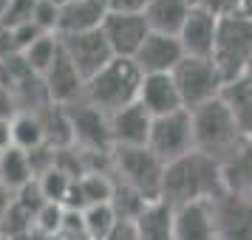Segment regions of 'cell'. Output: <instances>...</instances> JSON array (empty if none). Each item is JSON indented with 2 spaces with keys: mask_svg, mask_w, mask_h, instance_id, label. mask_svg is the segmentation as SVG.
<instances>
[{
  "mask_svg": "<svg viewBox=\"0 0 252 240\" xmlns=\"http://www.w3.org/2000/svg\"><path fill=\"white\" fill-rule=\"evenodd\" d=\"M32 14H34V0H12L6 14H3V20H0V26L3 28L26 26V23H32Z\"/></svg>",
  "mask_w": 252,
  "mask_h": 240,
  "instance_id": "4316f807",
  "label": "cell"
},
{
  "mask_svg": "<svg viewBox=\"0 0 252 240\" xmlns=\"http://www.w3.org/2000/svg\"><path fill=\"white\" fill-rule=\"evenodd\" d=\"M150 0H108L111 12H130V14H145Z\"/></svg>",
  "mask_w": 252,
  "mask_h": 240,
  "instance_id": "83f0119b",
  "label": "cell"
},
{
  "mask_svg": "<svg viewBox=\"0 0 252 240\" xmlns=\"http://www.w3.org/2000/svg\"><path fill=\"white\" fill-rule=\"evenodd\" d=\"M150 125L153 119L142 105H127L122 110L108 116V133H111V150H136L148 147Z\"/></svg>",
  "mask_w": 252,
  "mask_h": 240,
  "instance_id": "4fadbf2b",
  "label": "cell"
},
{
  "mask_svg": "<svg viewBox=\"0 0 252 240\" xmlns=\"http://www.w3.org/2000/svg\"><path fill=\"white\" fill-rule=\"evenodd\" d=\"M108 0H65L60 6L57 17V37L71 34H88L99 31L108 17Z\"/></svg>",
  "mask_w": 252,
  "mask_h": 240,
  "instance_id": "5bb4252c",
  "label": "cell"
},
{
  "mask_svg": "<svg viewBox=\"0 0 252 240\" xmlns=\"http://www.w3.org/2000/svg\"><path fill=\"white\" fill-rule=\"evenodd\" d=\"M9 138H12V147L23 150V153H34V150L46 147V133H43L40 116L14 113L12 125H9Z\"/></svg>",
  "mask_w": 252,
  "mask_h": 240,
  "instance_id": "cb8c5ba5",
  "label": "cell"
},
{
  "mask_svg": "<svg viewBox=\"0 0 252 240\" xmlns=\"http://www.w3.org/2000/svg\"><path fill=\"white\" fill-rule=\"evenodd\" d=\"M182 59H184V51H182L179 37L150 31L145 37V43L139 46L136 57H133V65L139 68L142 77H150V74H173V68Z\"/></svg>",
  "mask_w": 252,
  "mask_h": 240,
  "instance_id": "7c38bea8",
  "label": "cell"
},
{
  "mask_svg": "<svg viewBox=\"0 0 252 240\" xmlns=\"http://www.w3.org/2000/svg\"><path fill=\"white\" fill-rule=\"evenodd\" d=\"M218 240H252V201L235 192L216 195L210 201Z\"/></svg>",
  "mask_w": 252,
  "mask_h": 240,
  "instance_id": "9c48e42d",
  "label": "cell"
},
{
  "mask_svg": "<svg viewBox=\"0 0 252 240\" xmlns=\"http://www.w3.org/2000/svg\"><path fill=\"white\" fill-rule=\"evenodd\" d=\"M114 153V170L119 175L122 187L133 189L142 201H161V178H164V164H161L148 147L136 150H111Z\"/></svg>",
  "mask_w": 252,
  "mask_h": 240,
  "instance_id": "5b68a950",
  "label": "cell"
},
{
  "mask_svg": "<svg viewBox=\"0 0 252 240\" xmlns=\"http://www.w3.org/2000/svg\"><path fill=\"white\" fill-rule=\"evenodd\" d=\"M247 74H250V77H252V62H250V68H247Z\"/></svg>",
  "mask_w": 252,
  "mask_h": 240,
  "instance_id": "d6a6232c",
  "label": "cell"
},
{
  "mask_svg": "<svg viewBox=\"0 0 252 240\" xmlns=\"http://www.w3.org/2000/svg\"><path fill=\"white\" fill-rule=\"evenodd\" d=\"M60 48L68 59L74 71L82 77V82L91 80L96 71H102L114 54L105 43L102 31H88V34H71V37H60Z\"/></svg>",
  "mask_w": 252,
  "mask_h": 240,
  "instance_id": "8fae6325",
  "label": "cell"
},
{
  "mask_svg": "<svg viewBox=\"0 0 252 240\" xmlns=\"http://www.w3.org/2000/svg\"><path fill=\"white\" fill-rule=\"evenodd\" d=\"M224 192V175L221 164L204 153H187L184 159L164 164V178H161V204L170 209L190 204H207L216 195Z\"/></svg>",
  "mask_w": 252,
  "mask_h": 240,
  "instance_id": "6da1fadb",
  "label": "cell"
},
{
  "mask_svg": "<svg viewBox=\"0 0 252 240\" xmlns=\"http://www.w3.org/2000/svg\"><path fill=\"white\" fill-rule=\"evenodd\" d=\"M173 82L176 91L182 96L184 110H193L201 105L213 102L224 91V77L218 74L213 59H198V57H184L176 68H173Z\"/></svg>",
  "mask_w": 252,
  "mask_h": 240,
  "instance_id": "8992f818",
  "label": "cell"
},
{
  "mask_svg": "<svg viewBox=\"0 0 252 240\" xmlns=\"http://www.w3.org/2000/svg\"><path fill=\"white\" fill-rule=\"evenodd\" d=\"M139 240H173V209L161 201L148 204L133 220Z\"/></svg>",
  "mask_w": 252,
  "mask_h": 240,
  "instance_id": "7402d4cb",
  "label": "cell"
},
{
  "mask_svg": "<svg viewBox=\"0 0 252 240\" xmlns=\"http://www.w3.org/2000/svg\"><path fill=\"white\" fill-rule=\"evenodd\" d=\"M136 105H142V107L148 110L150 119H159V116H170V113H176V110H184L182 96L176 91V82H173L170 74H150V77H142Z\"/></svg>",
  "mask_w": 252,
  "mask_h": 240,
  "instance_id": "9a60e30c",
  "label": "cell"
},
{
  "mask_svg": "<svg viewBox=\"0 0 252 240\" xmlns=\"http://www.w3.org/2000/svg\"><path fill=\"white\" fill-rule=\"evenodd\" d=\"M190 0H150V6L145 9V20H148L150 31L159 34H179L184 17L190 12Z\"/></svg>",
  "mask_w": 252,
  "mask_h": 240,
  "instance_id": "44dd1931",
  "label": "cell"
},
{
  "mask_svg": "<svg viewBox=\"0 0 252 240\" xmlns=\"http://www.w3.org/2000/svg\"><path fill=\"white\" fill-rule=\"evenodd\" d=\"M9 119H0V150H6L9 144H12V138H9Z\"/></svg>",
  "mask_w": 252,
  "mask_h": 240,
  "instance_id": "4dcf8cb0",
  "label": "cell"
},
{
  "mask_svg": "<svg viewBox=\"0 0 252 240\" xmlns=\"http://www.w3.org/2000/svg\"><path fill=\"white\" fill-rule=\"evenodd\" d=\"M148 150L161 161V164L179 161V159H184L187 153H193L195 138H193V119H190V110H176V113H170V116L153 119L150 136H148Z\"/></svg>",
  "mask_w": 252,
  "mask_h": 240,
  "instance_id": "52a82bcc",
  "label": "cell"
},
{
  "mask_svg": "<svg viewBox=\"0 0 252 240\" xmlns=\"http://www.w3.org/2000/svg\"><path fill=\"white\" fill-rule=\"evenodd\" d=\"M173 240H218L210 201L173 209Z\"/></svg>",
  "mask_w": 252,
  "mask_h": 240,
  "instance_id": "ac0fdd59",
  "label": "cell"
},
{
  "mask_svg": "<svg viewBox=\"0 0 252 240\" xmlns=\"http://www.w3.org/2000/svg\"><path fill=\"white\" fill-rule=\"evenodd\" d=\"M9 3H12V0H0V20H3V14H6V9H9Z\"/></svg>",
  "mask_w": 252,
  "mask_h": 240,
  "instance_id": "1f68e13d",
  "label": "cell"
},
{
  "mask_svg": "<svg viewBox=\"0 0 252 240\" xmlns=\"http://www.w3.org/2000/svg\"><path fill=\"white\" fill-rule=\"evenodd\" d=\"M190 119H193L195 150L216 159L218 164H224L244 144V136H241L238 125H235V119H232V113H229V107L224 105L221 96L201 105V107H193Z\"/></svg>",
  "mask_w": 252,
  "mask_h": 240,
  "instance_id": "3957f363",
  "label": "cell"
},
{
  "mask_svg": "<svg viewBox=\"0 0 252 240\" xmlns=\"http://www.w3.org/2000/svg\"><path fill=\"white\" fill-rule=\"evenodd\" d=\"M218 17L201 3H193L190 12L184 17L182 28H179V43H182L184 57H198V59H213L216 51V37H218Z\"/></svg>",
  "mask_w": 252,
  "mask_h": 240,
  "instance_id": "ba28073f",
  "label": "cell"
},
{
  "mask_svg": "<svg viewBox=\"0 0 252 240\" xmlns=\"http://www.w3.org/2000/svg\"><path fill=\"white\" fill-rule=\"evenodd\" d=\"M0 119H14V102H12V93L6 88H0Z\"/></svg>",
  "mask_w": 252,
  "mask_h": 240,
  "instance_id": "f546056e",
  "label": "cell"
},
{
  "mask_svg": "<svg viewBox=\"0 0 252 240\" xmlns=\"http://www.w3.org/2000/svg\"><path fill=\"white\" fill-rule=\"evenodd\" d=\"M221 99L229 107L244 141H252V77L244 74L238 80L227 82L224 91H221Z\"/></svg>",
  "mask_w": 252,
  "mask_h": 240,
  "instance_id": "d6986e66",
  "label": "cell"
},
{
  "mask_svg": "<svg viewBox=\"0 0 252 240\" xmlns=\"http://www.w3.org/2000/svg\"><path fill=\"white\" fill-rule=\"evenodd\" d=\"M68 122H71L74 144L111 153V133H108V116L105 113H99L91 105L80 102L77 110H68Z\"/></svg>",
  "mask_w": 252,
  "mask_h": 240,
  "instance_id": "2e32d148",
  "label": "cell"
},
{
  "mask_svg": "<svg viewBox=\"0 0 252 240\" xmlns=\"http://www.w3.org/2000/svg\"><path fill=\"white\" fill-rule=\"evenodd\" d=\"M108 240H139L133 220H119V226L111 232V238H108Z\"/></svg>",
  "mask_w": 252,
  "mask_h": 240,
  "instance_id": "f1b7e54d",
  "label": "cell"
},
{
  "mask_svg": "<svg viewBox=\"0 0 252 240\" xmlns=\"http://www.w3.org/2000/svg\"><path fill=\"white\" fill-rule=\"evenodd\" d=\"M139 85H142V74L133 65V59L114 57L102 71H96L91 80H85V85H82V102L96 107L99 113L111 116L136 102Z\"/></svg>",
  "mask_w": 252,
  "mask_h": 240,
  "instance_id": "7a4b0ae2",
  "label": "cell"
},
{
  "mask_svg": "<svg viewBox=\"0 0 252 240\" xmlns=\"http://www.w3.org/2000/svg\"><path fill=\"white\" fill-rule=\"evenodd\" d=\"M0 240H6V238H3V235H0Z\"/></svg>",
  "mask_w": 252,
  "mask_h": 240,
  "instance_id": "836d02e7",
  "label": "cell"
},
{
  "mask_svg": "<svg viewBox=\"0 0 252 240\" xmlns=\"http://www.w3.org/2000/svg\"><path fill=\"white\" fill-rule=\"evenodd\" d=\"M82 217V229H85V238L88 240H108L111 232L119 226V215L111 204H94L85 206L80 212Z\"/></svg>",
  "mask_w": 252,
  "mask_h": 240,
  "instance_id": "484cf974",
  "label": "cell"
},
{
  "mask_svg": "<svg viewBox=\"0 0 252 240\" xmlns=\"http://www.w3.org/2000/svg\"><path fill=\"white\" fill-rule=\"evenodd\" d=\"M213 62H216L218 74L224 77V85L247 74L252 62V14H221Z\"/></svg>",
  "mask_w": 252,
  "mask_h": 240,
  "instance_id": "277c9868",
  "label": "cell"
},
{
  "mask_svg": "<svg viewBox=\"0 0 252 240\" xmlns=\"http://www.w3.org/2000/svg\"><path fill=\"white\" fill-rule=\"evenodd\" d=\"M99 31H102L111 54L119 59H133L139 46L150 34L145 14H130V12H108Z\"/></svg>",
  "mask_w": 252,
  "mask_h": 240,
  "instance_id": "30bf717a",
  "label": "cell"
},
{
  "mask_svg": "<svg viewBox=\"0 0 252 240\" xmlns=\"http://www.w3.org/2000/svg\"><path fill=\"white\" fill-rule=\"evenodd\" d=\"M57 57H60V37L57 34H40L34 43L20 54L23 65L32 71L34 77H40V80H43V74L54 65Z\"/></svg>",
  "mask_w": 252,
  "mask_h": 240,
  "instance_id": "d4e9b609",
  "label": "cell"
},
{
  "mask_svg": "<svg viewBox=\"0 0 252 240\" xmlns=\"http://www.w3.org/2000/svg\"><path fill=\"white\" fill-rule=\"evenodd\" d=\"M82 77L74 71L63 48H60V57L54 59V65L43 74V88H46V96L51 105H60V107H68L74 105V99H82Z\"/></svg>",
  "mask_w": 252,
  "mask_h": 240,
  "instance_id": "e0dca14e",
  "label": "cell"
},
{
  "mask_svg": "<svg viewBox=\"0 0 252 240\" xmlns=\"http://www.w3.org/2000/svg\"><path fill=\"white\" fill-rule=\"evenodd\" d=\"M32 181H37V178H34V172H32L29 153L12 147V144L6 150H0V184L14 195Z\"/></svg>",
  "mask_w": 252,
  "mask_h": 240,
  "instance_id": "603a6c76",
  "label": "cell"
},
{
  "mask_svg": "<svg viewBox=\"0 0 252 240\" xmlns=\"http://www.w3.org/2000/svg\"><path fill=\"white\" fill-rule=\"evenodd\" d=\"M221 175H224V189L227 192H235L241 198L252 201V141H244L221 164Z\"/></svg>",
  "mask_w": 252,
  "mask_h": 240,
  "instance_id": "ffe728a7",
  "label": "cell"
}]
</instances>
